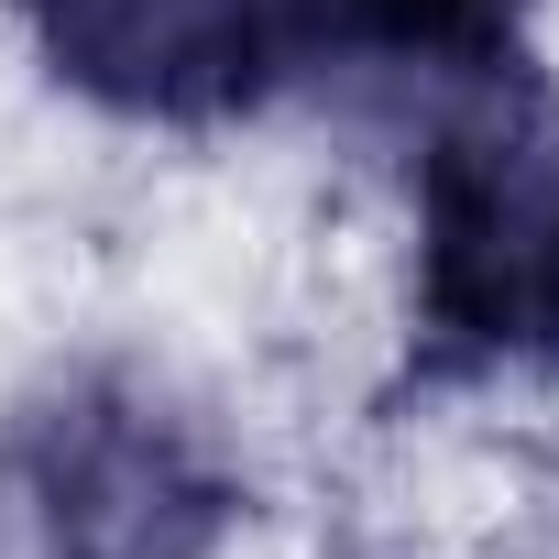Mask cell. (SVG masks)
<instances>
[{
  "label": "cell",
  "mask_w": 559,
  "mask_h": 559,
  "mask_svg": "<svg viewBox=\"0 0 559 559\" xmlns=\"http://www.w3.org/2000/svg\"><path fill=\"white\" fill-rule=\"evenodd\" d=\"M0 504L34 559H219L241 472L165 384L78 362L0 428Z\"/></svg>",
  "instance_id": "cell-2"
},
{
  "label": "cell",
  "mask_w": 559,
  "mask_h": 559,
  "mask_svg": "<svg viewBox=\"0 0 559 559\" xmlns=\"http://www.w3.org/2000/svg\"><path fill=\"white\" fill-rule=\"evenodd\" d=\"M526 23L537 0H274L286 34V88L297 78H341V88H493L526 67Z\"/></svg>",
  "instance_id": "cell-4"
},
{
  "label": "cell",
  "mask_w": 559,
  "mask_h": 559,
  "mask_svg": "<svg viewBox=\"0 0 559 559\" xmlns=\"http://www.w3.org/2000/svg\"><path fill=\"white\" fill-rule=\"evenodd\" d=\"M559 373V88L537 67L439 99L417 154L406 384Z\"/></svg>",
  "instance_id": "cell-1"
},
{
  "label": "cell",
  "mask_w": 559,
  "mask_h": 559,
  "mask_svg": "<svg viewBox=\"0 0 559 559\" xmlns=\"http://www.w3.org/2000/svg\"><path fill=\"white\" fill-rule=\"evenodd\" d=\"M45 78L143 132H219L286 88L274 0H23Z\"/></svg>",
  "instance_id": "cell-3"
}]
</instances>
